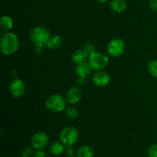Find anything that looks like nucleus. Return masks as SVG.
<instances>
[{
    "label": "nucleus",
    "instance_id": "nucleus-1",
    "mask_svg": "<svg viewBox=\"0 0 157 157\" xmlns=\"http://www.w3.org/2000/svg\"><path fill=\"white\" fill-rule=\"evenodd\" d=\"M1 52L5 56H10L18 51L19 48V39L16 34L13 32H6L2 36L0 41Z\"/></svg>",
    "mask_w": 157,
    "mask_h": 157
},
{
    "label": "nucleus",
    "instance_id": "nucleus-2",
    "mask_svg": "<svg viewBox=\"0 0 157 157\" xmlns=\"http://www.w3.org/2000/svg\"><path fill=\"white\" fill-rule=\"evenodd\" d=\"M51 34L48 29L43 26H36L30 32V38L36 48H43L47 46Z\"/></svg>",
    "mask_w": 157,
    "mask_h": 157
},
{
    "label": "nucleus",
    "instance_id": "nucleus-3",
    "mask_svg": "<svg viewBox=\"0 0 157 157\" xmlns=\"http://www.w3.org/2000/svg\"><path fill=\"white\" fill-rule=\"evenodd\" d=\"M67 100L62 95L55 94L47 98L45 106L47 109L54 113H59L63 111L67 107Z\"/></svg>",
    "mask_w": 157,
    "mask_h": 157
},
{
    "label": "nucleus",
    "instance_id": "nucleus-4",
    "mask_svg": "<svg viewBox=\"0 0 157 157\" xmlns=\"http://www.w3.org/2000/svg\"><path fill=\"white\" fill-rule=\"evenodd\" d=\"M59 139L66 147H72L79 139V132L75 127L71 126L66 127L60 133Z\"/></svg>",
    "mask_w": 157,
    "mask_h": 157
},
{
    "label": "nucleus",
    "instance_id": "nucleus-5",
    "mask_svg": "<svg viewBox=\"0 0 157 157\" xmlns=\"http://www.w3.org/2000/svg\"><path fill=\"white\" fill-rule=\"evenodd\" d=\"M88 64L93 70L103 71L109 64V58L103 52H95L88 57Z\"/></svg>",
    "mask_w": 157,
    "mask_h": 157
},
{
    "label": "nucleus",
    "instance_id": "nucleus-6",
    "mask_svg": "<svg viewBox=\"0 0 157 157\" xmlns=\"http://www.w3.org/2000/svg\"><path fill=\"white\" fill-rule=\"evenodd\" d=\"M124 50H125V44L121 38H113L107 44V53L110 56L113 58H117L122 55Z\"/></svg>",
    "mask_w": 157,
    "mask_h": 157
},
{
    "label": "nucleus",
    "instance_id": "nucleus-7",
    "mask_svg": "<svg viewBox=\"0 0 157 157\" xmlns=\"http://www.w3.org/2000/svg\"><path fill=\"white\" fill-rule=\"evenodd\" d=\"M49 144V136L44 132L35 133L31 139V144L36 150H43Z\"/></svg>",
    "mask_w": 157,
    "mask_h": 157
},
{
    "label": "nucleus",
    "instance_id": "nucleus-8",
    "mask_svg": "<svg viewBox=\"0 0 157 157\" xmlns=\"http://www.w3.org/2000/svg\"><path fill=\"white\" fill-rule=\"evenodd\" d=\"M9 89L11 94L15 98H21L25 93V83L20 79H15L11 81Z\"/></svg>",
    "mask_w": 157,
    "mask_h": 157
},
{
    "label": "nucleus",
    "instance_id": "nucleus-9",
    "mask_svg": "<svg viewBox=\"0 0 157 157\" xmlns=\"http://www.w3.org/2000/svg\"><path fill=\"white\" fill-rule=\"evenodd\" d=\"M92 82L95 86L104 87L108 85L110 82V76L108 73L104 71H98L92 77Z\"/></svg>",
    "mask_w": 157,
    "mask_h": 157
},
{
    "label": "nucleus",
    "instance_id": "nucleus-10",
    "mask_svg": "<svg viewBox=\"0 0 157 157\" xmlns=\"http://www.w3.org/2000/svg\"><path fill=\"white\" fill-rule=\"evenodd\" d=\"M82 98V91L78 87H72L66 94V100L71 104H76Z\"/></svg>",
    "mask_w": 157,
    "mask_h": 157
},
{
    "label": "nucleus",
    "instance_id": "nucleus-11",
    "mask_svg": "<svg viewBox=\"0 0 157 157\" xmlns=\"http://www.w3.org/2000/svg\"><path fill=\"white\" fill-rule=\"evenodd\" d=\"M92 70L93 69L91 68L88 62H85L83 63V64H78L76 69H75V71H76L78 77H79V78H87L90 75Z\"/></svg>",
    "mask_w": 157,
    "mask_h": 157
},
{
    "label": "nucleus",
    "instance_id": "nucleus-12",
    "mask_svg": "<svg viewBox=\"0 0 157 157\" xmlns=\"http://www.w3.org/2000/svg\"><path fill=\"white\" fill-rule=\"evenodd\" d=\"M88 54L84 50V49H81V50H77L72 54L71 55V60L74 63L76 64H83L85 63L87 60H88Z\"/></svg>",
    "mask_w": 157,
    "mask_h": 157
},
{
    "label": "nucleus",
    "instance_id": "nucleus-13",
    "mask_svg": "<svg viewBox=\"0 0 157 157\" xmlns=\"http://www.w3.org/2000/svg\"><path fill=\"white\" fill-rule=\"evenodd\" d=\"M111 10L115 13H122L127 9V3L124 0H112L110 3Z\"/></svg>",
    "mask_w": 157,
    "mask_h": 157
},
{
    "label": "nucleus",
    "instance_id": "nucleus-14",
    "mask_svg": "<svg viewBox=\"0 0 157 157\" xmlns=\"http://www.w3.org/2000/svg\"><path fill=\"white\" fill-rule=\"evenodd\" d=\"M65 146L62 144V143L60 141H55V142H53L50 145V147H49V150H50V153H52L54 156H61V154L64 153V150H65V148H64Z\"/></svg>",
    "mask_w": 157,
    "mask_h": 157
},
{
    "label": "nucleus",
    "instance_id": "nucleus-15",
    "mask_svg": "<svg viewBox=\"0 0 157 157\" xmlns=\"http://www.w3.org/2000/svg\"><path fill=\"white\" fill-rule=\"evenodd\" d=\"M0 27L5 32H9L13 27V20L9 15H3L1 18Z\"/></svg>",
    "mask_w": 157,
    "mask_h": 157
},
{
    "label": "nucleus",
    "instance_id": "nucleus-16",
    "mask_svg": "<svg viewBox=\"0 0 157 157\" xmlns=\"http://www.w3.org/2000/svg\"><path fill=\"white\" fill-rule=\"evenodd\" d=\"M63 44V38L60 35H54V36L51 37L49 39L48 43L47 46L48 48L52 49V50H55V49H58L61 47Z\"/></svg>",
    "mask_w": 157,
    "mask_h": 157
},
{
    "label": "nucleus",
    "instance_id": "nucleus-17",
    "mask_svg": "<svg viewBox=\"0 0 157 157\" xmlns=\"http://www.w3.org/2000/svg\"><path fill=\"white\" fill-rule=\"evenodd\" d=\"M94 153L93 149L89 146H82L78 149L77 151V157H94Z\"/></svg>",
    "mask_w": 157,
    "mask_h": 157
},
{
    "label": "nucleus",
    "instance_id": "nucleus-18",
    "mask_svg": "<svg viewBox=\"0 0 157 157\" xmlns=\"http://www.w3.org/2000/svg\"><path fill=\"white\" fill-rule=\"evenodd\" d=\"M64 113H65L67 117L71 120L76 119L79 116V112L77 110V108H75L74 107H66V109L64 110Z\"/></svg>",
    "mask_w": 157,
    "mask_h": 157
},
{
    "label": "nucleus",
    "instance_id": "nucleus-19",
    "mask_svg": "<svg viewBox=\"0 0 157 157\" xmlns=\"http://www.w3.org/2000/svg\"><path fill=\"white\" fill-rule=\"evenodd\" d=\"M148 71L150 75L157 78V60H153L148 64Z\"/></svg>",
    "mask_w": 157,
    "mask_h": 157
},
{
    "label": "nucleus",
    "instance_id": "nucleus-20",
    "mask_svg": "<svg viewBox=\"0 0 157 157\" xmlns=\"http://www.w3.org/2000/svg\"><path fill=\"white\" fill-rule=\"evenodd\" d=\"M35 150L32 146H27V147H25L22 150H21V157H32L34 156L35 154Z\"/></svg>",
    "mask_w": 157,
    "mask_h": 157
},
{
    "label": "nucleus",
    "instance_id": "nucleus-21",
    "mask_svg": "<svg viewBox=\"0 0 157 157\" xmlns=\"http://www.w3.org/2000/svg\"><path fill=\"white\" fill-rule=\"evenodd\" d=\"M147 154L149 157H157V144H153L149 147Z\"/></svg>",
    "mask_w": 157,
    "mask_h": 157
},
{
    "label": "nucleus",
    "instance_id": "nucleus-22",
    "mask_svg": "<svg viewBox=\"0 0 157 157\" xmlns=\"http://www.w3.org/2000/svg\"><path fill=\"white\" fill-rule=\"evenodd\" d=\"M84 50L88 54V55H90L96 52V47H95L94 44H91V43H88V44H87L84 46Z\"/></svg>",
    "mask_w": 157,
    "mask_h": 157
},
{
    "label": "nucleus",
    "instance_id": "nucleus-23",
    "mask_svg": "<svg viewBox=\"0 0 157 157\" xmlns=\"http://www.w3.org/2000/svg\"><path fill=\"white\" fill-rule=\"evenodd\" d=\"M64 154L67 157H74L75 156V151L72 147H67L64 150Z\"/></svg>",
    "mask_w": 157,
    "mask_h": 157
},
{
    "label": "nucleus",
    "instance_id": "nucleus-24",
    "mask_svg": "<svg viewBox=\"0 0 157 157\" xmlns=\"http://www.w3.org/2000/svg\"><path fill=\"white\" fill-rule=\"evenodd\" d=\"M34 157H49L48 154L43 150H38L35 151Z\"/></svg>",
    "mask_w": 157,
    "mask_h": 157
},
{
    "label": "nucleus",
    "instance_id": "nucleus-25",
    "mask_svg": "<svg viewBox=\"0 0 157 157\" xmlns=\"http://www.w3.org/2000/svg\"><path fill=\"white\" fill-rule=\"evenodd\" d=\"M150 7L154 12H157V0H150Z\"/></svg>",
    "mask_w": 157,
    "mask_h": 157
},
{
    "label": "nucleus",
    "instance_id": "nucleus-26",
    "mask_svg": "<svg viewBox=\"0 0 157 157\" xmlns=\"http://www.w3.org/2000/svg\"><path fill=\"white\" fill-rule=\"evenodd\" d=\"M86 79H87V78H79V77H78V84H81V85H83V84H84V83H85Z\"/></svg>",
    "mask_w": 157,
    "mask_h": 157
},
{
    "label": "nucleus",
    "instance_id": "nucleus-27",
    "mask_svg": "<svg viewBox=\"0 0 157 157\" xmlns=\"http://www.w3.org/2000/svg\"><path fill=\"white\" fill-rule=\"evenodd\" d=\"M97 1L99 2H101V3H104V2H107L108 0H97Z\"/></svg>",
    "mask_w": 157,
    "mask_h": 157
}]
</instances>
